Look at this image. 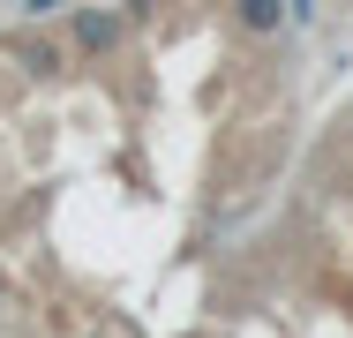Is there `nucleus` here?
I'll return each instance as SVG.
<instances>
[{"instance_id":"nucleus-3","label":"nucleus","mask_w":353,"mask_h":338,"mask_svg":"<svg viewBox=\"0 0 353 338\" xmlns=\"http://www.w3.org/2000/svg\"><path fill=\"white\" fill-rule=\"evenodd\" d=\"M0 301H8V278H0Z\"/></svg>"},{"instance_id":"nucleus-1","label":"nucleus","mask_w":353,"mask_h":338,"mask_svg":"<svg viewBox=\"0 0 353 338\" xmlns=\"http://www.w3.org/2000/svg\"><path fill=\"white\" fill-rule=\"evenodd\" d=\"M121 46V15L113 8H75V53L83 61H105Z\"/></svg>"},{"instance_id":"nucleus-2","label":"nucleus","mask_w":353,"mask_h":338,"mask_svg":"<svg viewBox=\"0 0 353 338\" xmlns=\"http://www.w3.org/2000/svg\"><path fill=\"white\" fill-rule=\"evenodd\" d=\"M233 23H241L248 38H271L285 23V0H233Z\"/></svg>"}]
</instances>
